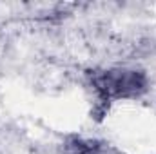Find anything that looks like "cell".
<instances>
[{
    "mask_svg": "<svg viewBox=\"0 0 156 154\" xmlns=\"http://www.w3.org/2000/svg\"><path fill=\"white\" fill-rule=\"evenodd\" d=\"M87 87L96 102V111L109 113L111 107L142 98L149 91V75L140 67L109 65L85 73Z\"/></svg>",
    "mask_w": 156,
    "mask_h": 154,
    "instance_id": "6da1fadb",
    "label": "cell"
},
{
    "mask_svg": "<svg viewBox=\"0 0 156 154\" xmlns=\"http://www.w3.org/2000/svg\"><path fill=\"white\" fill-rule=\"evenodd\" d=\"M66 154H116V151L107 142L75 136L66 143Z\"/></svg>",
    "mask_w": 156,
    "mask_h": 154,
    "instance_id": "7a4b0ae2",
    "label": "cell"
}]
</instances>
